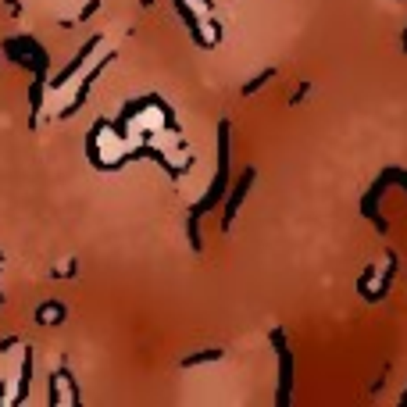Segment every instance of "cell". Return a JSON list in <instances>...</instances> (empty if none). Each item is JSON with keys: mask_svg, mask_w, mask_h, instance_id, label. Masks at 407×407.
I'll list each match as a JSON object with an SVG mask.
<instances>
[{"mask_svg": "<svg viewBox=\"0 0 407 407\" xmlns=\"http://www.w3.org/2000/svg\"><path fill=\"white\" fill-rule=\"evenodd\" d=\"M218 140H222V143H218V176H214L211 189L204 193V200L189 211V243H193V250H200V236H197V222H200V214L211 211L214 204H218V200L225 197V186H229V122H222Z\"/></svg>", "mask_w": 407, "mask_h": 407, "instance_id": "obj_1", "label": "cell"}, {"mask_svg": "<svg viewBox=\"0 0 407 407\" xmlns=\"http://www.w3.org/2000/svg\"><path fill=\"white\" fill-rule=\"evenodd\" d=\"M254 176H257V171H254V168H247L243 176L236 179V186H232V197H229V204H225V229L232 225V218H236V211H240V204H243V197H247V189H250Z\"/></svg>", "mask_w": 407, "mask_h": 407, "instance_id": "obj_2", "label": "cell"}, {"mask_svg": "<svg viewBox=\"0 0 407 407\" xmlns=\"http://www.w3.org/2000/svg\"><path fill=\"white\" fill-rule=\"evenodd\" d=\"M272 343L278 347V364H283V393H278V400H290V379H293V357H290V350H286V343H283V332H272Z\"/></svg>", "mask_w": 407, "mask_h": 407, "instance_id": "obj_3", "label": "cell"}, {"mask_svg": "<svg viewBox=\"0 0 407 407\" xmlns=\"http://www.w3.org/2000/svg\"><path fill=\"white\" fill-rule=\"evenodd\" d=\"M97 43H100V36H93L90 43H86V47L79 50V57H75V61H72V64H68V68H64V72H61L57 79H54V86H64V82H68V79H72V75H75V72L82 68V61H86V57L93 54V47H97Z\"/></svg>", "mask_w": 407, "mask_h": 407, "instance_id": "obj_4", "label": "cell"}, {"mask_svg": "<svg viewBox=\"0 0 407 407\" xmlns=\"http://www.w3.org/2000/svg\"><path fill=\"white\" fill-rule=\"evenodd\" d=\"M393 275H397V254H390V265H386V275L379 278V286L368 293V300H382L386 293H390V286H393Z\"/></svg>", "mask_w": 407, "mask_h": 407, "instance_id": "obj_5", "label": "cell"}, {"mask_svg": "<svg viewBox=\"0 0 407 407\" xmlns=\"http://www.w3.org/2000/svg\"><path fill=\"white\" fill-rule=\"evenodd\" d=\"M207 361H222V350L218 347H211V350H200V354H193L182 361V368H197V364H207Z\"/></svg>", "mask_w": 407, "mask_h": 407, "instance_id": "obj_6", "label": "cell"}, {"mask_svg": "<svg viewBox=\"0 0 407 407\" xmlns=\"http://www.w3.org/2000/svg\"><path fill=\"white\" fill-rule=\"evenodd\" d=\"M275 79V68H265L261 75H254L250 82H243V97H250V93H257V90H261V86H268Z\"/></svg>", "mask_w": 407, "mask_h": 407, "instance_id": "obj_7", "label": "cell"}, {"mask_svg": "<svg viewBox=\"0 0 407 407\" xmlns=\"http://www.w3.org/2000/svg\"><path fill=\"white\" fill-rule=\"evenodd\" d=\"M400 404H407V390H404V397H400Z\"/></svg>", "mask_w": 407, "mask_h": 407, "instance_id": "obj_8", "label": "cell"}]
</instances>
